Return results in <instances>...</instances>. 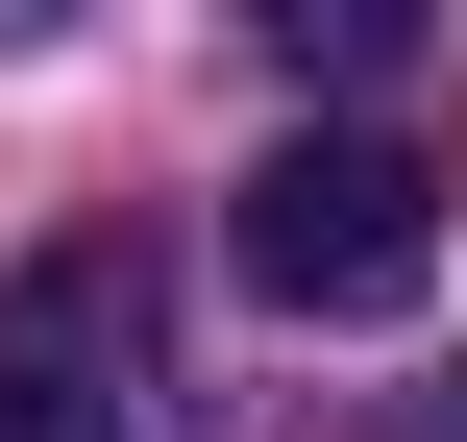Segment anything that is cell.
<instances>
[{"label": "cell", "instance_id": "2", "mask_svg": "<svg viewBox=\"0 0 467 442\" xmlns=\"http://www.w3.org/2000/svg\"><path fill=\"white\" fill-rule=\"evenodd\" d=\"M123 369H148L123 246H25L0 271V442H123Z\"/></svg>", "mask_w": 467, "mask_h": 442}, {"label": "cell", "instance_id": "1", "mask_svg": "<svg viewBox=\"0 0 467 442\" xmlns=\"http://www.w3.org/2000/svg\"><path fill=\"white\" fill-rule=\"evenodd\" d=\"M222 246H246L271 320H419V295H443V148H419V123H296V148L222 197Z\"/></svg>", "mask_w": 467, "mask_h": 442}]
</instances>
